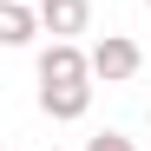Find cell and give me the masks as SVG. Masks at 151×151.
I'll return each mask as SVG.
<instances>
[{
  "label": "cell",
  "instance_id": "2",
  "mask_svg": "<svg viewBox=\"0 0 151 151\" xmlns=\"http://www.w3.org/2000/svg\"><path fill=\"white\" fill-rule=\"evenodd\" d=\"M86 59L72 53V46H46V59H40V86H72V79H86Z\"/></svg>",
  "mask_w": 151,
  "mask_h": 151
},
{
  "label": "cell",
  "instance_id": "3",
  "mask_svg": "<svg viewBox=\"0 0 151 151\" xmlns=\"http://www.w3.org/2000/svg\"><path fill=\"white\" fill-rule=\"evenodd\" d=\"M86 99H92V86H86V79H72V86H46V92H40V105L53 112V118H79V112H86Z\"/></svg>",
  "mask_w": 151,
  "mask_h": 151
},
{
  "label": "cell",
  "instance_id": "1",
  "mask_svg": "<svg viewBox=\"0 0 151 151\" xmlns=\"http://www.w3.org/2000/svg\"><path fill=\"white\" fill-rule=\"evenodd\" d=\"M92 72H99V79H132V72H138V46L132 40H99V53H92Z\"/></svg>",
  "mask_w": 151,
  "mask_h": 151
},
{
  "label": "cell",
  "instance_id": "4",
  "mask_svg": "<svg viewBox=\"0 0 151 151\" xmlns=\"http://www.w3.org/2000/svg\"><path fill=\"white\" fill-rule=\"evenodd\" d=\"M86 0H46V27H53V33H79L86 27Z\"/></svg>",
  "mask_w": 151,
  "mask_h": 151
},
{
  "label": "cell",
  "instance_id": "6",
  "mask_svg": "<svg viewBox=\"0 0 151 151\" xmlns=\"http://www.w3.org/2000/svg\"><path fill=\"white\" fill-rule=\"evenodd\" d=\"M86 151H132V138H118V132H99Z\"/></svg>",
  "mask_w": 151,
  "mask_h": 151
},
{
  "label": "cell",
  "instance_id": "5",
  "mask_svg": "<svg viewBox=\"0 0 151 151\" xmlns=\"http://www.w3.org/2000/svg\"><path fill=\"white\" fill-rule=\"evenodd\" d=\"M0 33H7L13 46H20V40H33V13L20 7V0H7V13H0Z\"/></svg>",
  "mask_w": 151,
  "mask_h": 151
}]
</instances>
